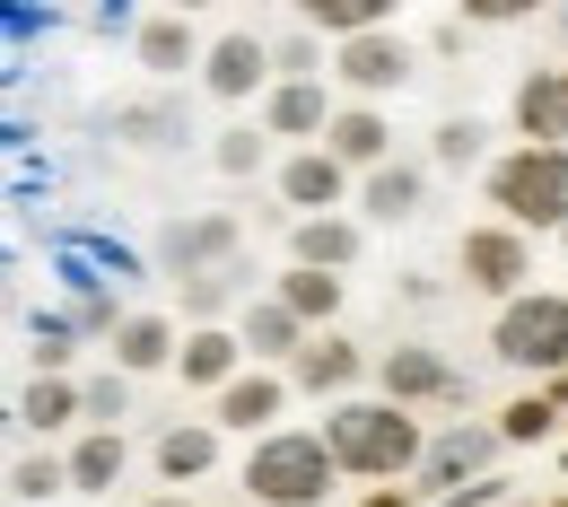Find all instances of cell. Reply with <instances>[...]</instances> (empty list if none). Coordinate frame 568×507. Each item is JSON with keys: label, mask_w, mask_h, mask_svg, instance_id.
<instances>
[{"label": "cell", "mask_w": 568, "mask_h": 507, "mask_svg": "<svg viewBox=\"0 0 568 507\" xmlns=\"http://www.w3.org/2000/svg\"><path fill=\"white\" fill-rule=\"evenodd\" d=\"M428 437L437 429H428L420 412H403V403H385V394H358V403H333V412H324V446H333L342 481H376V490L420 481Z\"/></svg>", "instance_id": "cell-1"}, {"label": "cell", "mask_w": 568, "mask_h": 507, "mask_svg": "<svg viewBox=\"0 0 568 507\" xmlns=\"http://www.w3.org/2000/svg\"><path fill=\"white\" fill-rule=\"evenodd\" d=\"M481 193H490L498 227H516V236H568V149H525V141L498 149Z\"/></svg>", "instance_id": "cell-2"}, {"label": "cell", "mask_w": 568, "mask_h": 507, "mask_svg": "<svg viewBox=\"0 0 568 507\" xmlns=\"http://www.w3.org/2000/svg\"><path fill=\"white\" fill-rule=\"evenodd\" d=\"M333 481H342V464H333L324 429H272V437H254L245 464H236V490L254 507H324Z\"/></svg>", "instance_id": "cell-3"}, {"label": "cell", "mask_w": 568, "mask_h": 507, "mask_svg": "<svg viewBox=\"0 0 568 507\" xmlns=\"http://www.w3.org/2000/svg\"><path fill=\"white\" fill-rule=\"evenodd\" d=\"M490 359L525 367V376H568V290H525L516 306L490 315Z\"/></svg>", "instance_id": "cell-4"}, {"label": "cell", "mask_w": 568, "mask_h": 507, "mask_svg": "<svg viewBox=\"0 0 568 507\" xmlns=\"http://www.w3.org/2000/svg\"><path fill=\"white\" fill-rule=\"evenodd\" d=\"M412 79H420V44L394 36V27L333 44V88H342V105H385V97H403Z\"/></svg>", "instance_id": "cell-5"}, {"label": "cell", "mask_w": 568, "mask_h": 507, "mask_svg": "<svg viewBox=\"0 0 568 507\" xmlns=\"http://www.w3.org/2000/svg\"><path fill=\"white\" fill-rule=\"evenodd\" d=\"M149 254H158L166 281H211L227 263H245V227L227 211H175L158 236H149Z\"/></svg>", "instance_id": "cell-6"}, {"label": "cell", "mask_w": 568, "mask_h": 507, "mask_svg": "<svg viewBox=\"0 0 568 507\" xmlns=\"http://www.w3.org/2000/svg\"><path fill=\"white\" fill-rule=\"evenodd\" d=\"M455 281L473 297H490V306H516V297L534 290V236H516V227H464V245H455Z\"/></svg>", "instance_id": "cell-7"}, {"label": "cell", "mask_w": 568, "mask_h": 507, "mask_svg": "<svg viewBox=\"0 0 568 507\" xmlns=\"http://www.w3.org/2000/svg\"><path fill=\"white\" fill-rule=\"evenodd\" d=\"M507 455V437H498V420H446V429L428 437V464H420V490L428 507L455 499V490H473V481H490V464Z\"/></svg>", "instance_id": "cell-8"}, {"label": "cell", "mask_w": 568, "mask_h": 507, "mask_svg": "<svg viewBox=\"0 0 568 507\" xmlns=\"http://www.w3.org/2000/svg\"><path fill=\"white\" fill-rule=\"evenodd\" d=\"M272 184H281V202H288V227H297V219L358 211V175L333 158V149H288L281 166H272Z\"/></svg>", "instance_id": "cell-9"}, {"label": "cell", "mask_w": 568, "mask_h": 507, "mask_svg": "<svg viewBox=\"0 0 568 507\" xmlns=\"http://www.w3.org/2000/svg\"><path fill=\"white\" fill-rule=\"evenodd\" d=\"M272 88H281V62H272V36H263V27H227V36H211L202 97H219V105H254V97H272Z\"/></svg>", "instance_id": "cell-10"}, {"label": "cell", "mask_w": 568, "mask_h": 507, "mask_svg": "<svg viewBox=\"0 0 568 507\" xmlns=\"http://www.w3.org/2000/svg\"><path fill=\"white\" fill-rule=\"evenodd\" d=\"M367 376H376V351H358L342 324H333V333H315V342L288 359V385H297L306 403H324V412H333V403H358V385H367Z\"/></svg>", "instance_id": "cell-11"}, {"label": "cell", "mask_w": 568, "mask_h": 507, "mask_svg": "<svg viewBox=\"0 0 568 507\" xmlns=\"http://www.w3.org/2000/svg\"><path fill=\"white\" fill-rule=\"evenodd\" d=\"M376 394L403 412H428V403H464V376L428 342H394V351H376Z\"/></svg>", "instance_id": "cell-12"}, {"label": "cell", "mask_w": 568, "mask_h": 507, "mask_svg": "<svg viewBox=\"0 0 568 507\" xmlns=\"http://www.w3.org/2000/svg\"><path fill=\"white\" fill-rule=\"evenodd\" d=\"M333 114H342V88L333 79H281L272 97H263V132L272 141H297V149H324V132H333Z\"/></svg>", "instance_id": "cell-13"}, {"label": "cell", "mask_w": 568, "mask_h": 507, "mask_svg": "<svg viewBox=\"0 0 568 507\" xmlns=\"http://www.w3.org/2000/svg\"><path fill=\"white\" fill-rule=\"evenodd\" d=\"M288 394H297V385H288L281 367H245V376L211 403V429L219 437H227V429H236V437H272V429H288V420H281Z\"/></svg>", "instance_id": "cell-14"}, {"label": "cell", "mask_w": 568, "mask_h": 507, "mask_svg": "<svg viewBox=\"0 0 568 507\" xmlns=\"http://www.w3.org/2000/svg\"><path fill=\"white\" fill-rule=\"evenodd\" d=\"M507 123H516V141L525 149H568V71H534L516 79V97H507Z\"/></svg>", "instance_id": "cell-15"}, {"label": "cell", "mask_w": 568, "mask_h": 507, "mask_svg": "<svg viewBox=\"0 0 568 507\" xmlns=\"http://www.w3.org/2000/svg\"><path fill=\"white\" fill-rule=\"evenodd\" d=\"M245 342H236V324H193V333H184V351H175V376H184V385H193V394H227V385H236V376H245Z\"/></svg>", "instance_id": "cell-16"}, {"label": "cell", "mask_w": 568, "mask_h": 507, "mask_svg": "<svg viewBox=\"0 0 568 507\" xmlns=\"http://www.w3.org/2000/svg\"><path fill=\"white\" fill-rule=\"evenodd\" d=\"M132 62H141L149 79H184L211 62V44H202V27L184 18V9H158V18H141V36H132Z\"/></svg>", "instance_id": "cell-17"}, {"label": "cell", "mask_w": 568, "mask_h": 507, "mask_svg": "<svg viewBox=\"0 0 568 507\" xmlns=\"http://www.w3.org/2000/svg\"><path fill=\"white\" fill-rule=\"evenodd\" d=\"M324 149H333L358 184H367V175H385V166H394V114H385V105H342V114H333V132H324Z\"/></svg>", "instance_id": "cell-18"}, {"label": "cell", "mask_w": 568, "mask_h": 507, "mask_svg": "<svg viewBox=\"0 0 568 507\" xmlns=\"http://www.w3.org/2000/svg\"><path fill=\"white\" fill-rule=\"evenodd\" d=\"M175 351H184V333H175V315H158V306H132L123 333L105 342L114 376H158V367H175Z\"/></svg>", "instance_id": "cell-19"}, {"label": "cell", "mask_w": 568, "mask_h": 507, "mask_svg": "<svg viewBox=\"0 0 568 507\" xmlns=\"http://www.w3.org/2000/svg\"><path fill=\"white\" fill-rule=\"evenodd\" d=\"M358 254H367V219H297V227H288V263H306V272H333V281H342V272H351Z\"/></svg>", "instance_id": "cell-20"}, {"label": "cell", "mask_w": 568, "mask_h": 507, "mask_svg": "<svg viewBox=\"0 0 568 507\" xmlns=\"http://www.w3.org/2000/svg\"><path fill=\"white\" fill-rule=\"evenodd\" d=\"M236 342H245V359H254V367H281V376H288V359H297V351H306L315 333H306V324L288 315L281 297H254V306L236 315Z\"/></svg>", "instance_id": "cell-21"}, {"label": "cell", "mask_w": 568, "mask_h": 507, "mask_svg": "<svg viewBox=\"0 0 568 507\" xmlns=\"http://www.w3.org/2000/svg\"><path fill=\"white\" fill-rule=\"evenodd\" d=\"M18 429H36V437L88 429V385L79 376H27L18 385Z\"/></svg>", "instance_id": "cell-22"}, {"label": "cell", "mask_w": 568, "mask_h": 507, "mask_svg": "<svg viewBox=\"0 0 568 507\" xmlns=\"http://www.w3.org/2000/svg\"><path fill=\"white\" fill-rule=\"evenodd\" d=\"M428 211V166L420 158H394L385 175H367L358 184V219H376V227H403V219Z\"/></svg>", "instance_id": "cell-23"}, {"label": "cell", "mask_w": 568, "mask_h": 507, "mask_svg": "<svg viewBox=\"0 0 568 507\" xmlns=\"http://www.w3.org/2000/svg\"><path fill=\"white\" fill-rule=\"evenodd\" d=\"M149 464H158V481H202V473H219V429L211 420H175V429H158V446H149Z\"/></svg>", "instance_id": "cell-24"}, {"label": "cell", "mask_w": 568, "mask_h": 507, "mask_svg": "<svg viewBox=\"0 0 568 507\" xmlns=\"http://www.w3.org/2000/svg\"><path fill=\"white\" fill-rule=\"evenodd\" d=\"M123 464H132V437L123 429H79L71 437V490L79 499H105L123 481Z\"/></svg>", "instance_id": "cell-25"}, {"label": "cell", "mask_w": 568, "mask_h": 507, "mask_svg": "<svg viewBox=\"0 0 568 507\" xmlns=\"http://www.w3.org/2000/svg\"><path fill=\"white\" fill-rule=\"evenodd\" d=\"M272 297H281L306 333H333V315H342V281H333V272H306V263H288L281 281H272Z\"/></svg>", "instance_id": "cell-26"}, {"label": "cell", "mask_w": 568, "mask_h": 507, "mask_svg": "<svg viewBox=\"0 0 568 507\" xmlns=\"http://www.w3.org/2000/svg\"><path fill=\"white\" fill-rule=\"evenodd\" d=\"M227 306H236V315L254 306V263H227L211 281H184V333H193V324H227Z\"/></svg>", "instance_id": "cell-27"}, {"label": "cell", "mask_w": 568, "mask_h": 507, "mask_svg": "<svg viewBox=\"0 0 568 507\" xmlns=\"http://www.w3.org/2000/svg\"><path fill=\"white\" fill-rule=\"evenodd\" d=\"M490 420H498V437H507V446H551L568 412L551 403V394H542V385H534V394H516V403H498Z\"/></svg>", "instance_id": "cell-28"}, {"label": "cell", "mask_w": 568, "mask_h": 507, "mask_svg": "<svg viewBox=\"0 0 568 507\" xmlns=\"http://www.w3.org/2000/svg\"><path fill=\"white\" fill-rule=\"evenodd\" d=\"M297 18H306L315 36H333V44H351V36H376V27H394V18H385V0H306Z\"/></svg>", "instance_id": "cell-29"}, {"label": "cell", "mask_w": 568, "mask_h": 507, "mask_svg": "<svg viewBox=\"0 0 568 507\" xmlns=\"http://www.w3.org/2000/svg\"><path fill=\"white\" fill-rule=\"evenodd\" d=\"M481 149H490V123H481V114H446V123L428 132V166H455V175H464V166H481Z\"/></svg>", "instance_id": "cell-30"}, {"label": "cell", "mask_w": 568, "mask_h": 507, "mask_svg": "<svg viewBox=\"0 0 568 507\" xmlns=\"http://www.w3.org/2000/svg\"><path fill=\"white\" fill-rule=\"evenodd\" d=\"M114 132L141 149H175L184 141V105H166V97H149V105H114Z\"/></svg>", "instance_id": "cell-31"}, {"label": "cell", "mask_w": 568, "mask_h": 507, "mask_svg": "<svg viewBox=\"0 0 568 507\" xmlns=\"http://www.w3.org/2000/svg\"><path fill=\"white\" fill-rule=\"evenodd\" d=\"M211 166H219V175H236V184L263 175V166H272V132H263V123H227V132L211 141Z\"/></svg>", "instance_id": "cell-32"}, {"label": "cell", "mask_w": 568, "mask_h": 507, "mask_svg": "<svg viewBox=\"0 0 568 507\" xmlns=\"http://www.w3.org/2000/svg\"><path fill=\"white\" fill-rule=\"evenodd\" d=\"M62 490H71V455L44 446V455H18V464H9V499L44 507V499H62Z\"/></svg>", "instance_id": "cell-33"}, {"label": "cell", "mask_w": 568, "mask_h": 507, "mask_svg": "<svg viewBox=\"0 0 568 507\" xmlns=\"http://www.w3.org/2000/svg\"><path fill=\"white\" fill-rule=\"evenodd\" d=\"M27 342H36V376H71V359H79V342H88V333H79L71 315H36V324H27Z\"/></svg>", "instance_id": "cell-34"}, {"label": "cell", "mask_w": 568, "mask_h": 507, "mask_svg": "<svg viewBox=\"0 0 568 507\" xmlns=\"http://www.w3.org/2000/svg\"><path fill=\"white\" fill-rule=\"evenodd\" d=\"M272 62H281V79H333V62L315 53V27H288V36H272Z\"/></svg>", "instance_id": "cell-35"}, {"label": "cell", "mask_w": 568, "mask_h": 507, "mask_svg": "<svg viewBox=\"0 0 568 507\" xmlns=\"http://www.w3.org/2000/svg\"><path fill=\"white\" fill-rule=\"evenodd\" d=\"M123 412H132V376H88V429H123Z\"/></svg>", "instance_id": "cell-36"}, {"label": "cell", "mask_w": 568, "mask_h": 507, "mask_svg": "<svg viewBox=\"0 0 568 507\" xmlns=\"http://www.w3.org/2000/svg\"><path fill=\"white\" fill-rule=\"evenodd\" d=\"M358 507H428V499H420V490H412V481H394V490H367V499H358Z\"/></svg>", "instance_id": "cell-37"}, {"label": "cell", "mask_w": 568, "mask_h": 507, "mask_svg": "<svg viewBox=\"0 0 568 507\" xmlns=\"http://www.w3.org/2000/svg\"><path fill=\"white\" fill-rule=\"evenodd\" d=\"M542 394H551V403H560V412H568V376H551V385H542Z\"/></svg>", "instance_id": "cell-38"}, {"label": "cell", "mask_w": 568, "mask_h": 507, "mask_svg": "<svg viewBox=\"0 0 568 507\" xmlns=\"http://www.w3.org/2000/svg\"><path fill=\"white\" fill-rule=\"evenodd\" d=\"M141 507H193V499H141Z\"/></svg>", "instance_id": "cell-39"}, {"label": "cell", "mask_w": 568, "mask_h": 507, "mask_svg": "<svg viewBox=\"0 0 568 507\" xmlns=\"http://www.w3.org/2000/svg\"><path fill=\"white\" fill-rule=\"evenodd\" d=\"M560 36H568V9H560Z\"/></svg>", "instance_id": "cell-40"}, {"label": "cell", "mask_w": 568, "mask_h": 507, "mask_svg": "<svg viewBox=\"0 0 568 507\" xmlns=\"http://www.w3.org/2000/svg\"><path fill=\"white\" fill-rule=\"evenodd\" d=\"M551 507H568V490H560V499H551Z\"/></svg>", "instance_id": "cell-41"}, {"label": "cell", "mask_w": 568, "mask_h": 507, "mask_svg": "<svg viewBox=\"0 0 568 507\" xmlns=\"http://www.w3.org/2000/svg\"><path fill=\"white\" fill-rule=\"evenodd\" d=\"M560 464H568V446H560Z\"/></svg>", "instance_id": "cell-42"}, {"label": "cell", "mask_w": 568, "mask_h": 507, "mask_svg": "<svg viewBox=\"0 0 568 507\" xmlns=\"http://www.w3.org/2000/svg\"><path fill=\"white\" fill-rule=\"evenodd\" d=\"M560 245H568V236H560Z\"/></svg>", "instance_id": "cell-43"}]
</instances>
